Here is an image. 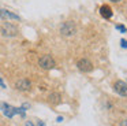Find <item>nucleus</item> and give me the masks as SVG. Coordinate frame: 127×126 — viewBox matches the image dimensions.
<instances>
[{
	"mask_svg": "<svg viewBox=\"0 0 127 126\" xmlns=\"http://www.w3.org/2000/svg\"><path fill=\"white\" fill-rule=\"evenodd\" d=\"M120 44H122V48H127V40H120Z\"/></svg>",
	"mask_w": 127,
	"mask_h": 126,
	"instance_id": "obj_11",
	"label": "nucleus"
},
{
	"mask_svg": "<svg viewBox=\"0 0 127 126\" xmlns=\"http://www.w3.org/2000/svg\"><path fill=\"white\" fill-rule=\"evenodd\" d=\"M0 85H1V86L4 88V84H3V81H1V79H0Z\"/></svg>",
	"mask_w": 127,
	"mask_h": 126,
	"instance_id": "obj_15",
	"label": "nucleus"
},
{
	"mask_svg": "<svg viewBox=\"0 0 127 126\" xmlns=\"http://www.w3.org/2000/svg\"><path fill=\"white\" fill-rule=\"evenodd\" d=\"M75 32H77V26H75V23H74V22H71V21L64 22V23L60 26V33L63 36H66V37L74 36Z\"/></svg>",
	"mask_w": 127,
	"mask_h": 126,
	"instance_id": "obj_2",
	"label": "nucleus"
},
{
	"mask_svg": "<svg viewBox=\"0 0 127 126\" xmlns=\"http://www.w3.org/2000/svg\"><path fill=\"white\" fill-rule=\"evenodd\" d=\"M77 66L81 71H83V73L92 71V68H93V64H92V62L89 59H79L77 63Z\"/></svg>",
	"mask_w": 127,
	"mask_h": 126,
	"instance_id": "obj_5",
	"label": "nucleus"
},
{
	"mask_svg": "<svg viewBox=\"0 0 127 126\" xmlns=\"http://www.w3.org/2000/svg\"><path fill=\"white\" fill-rule=\"evenodd\" d=\"M38 64L41 66L42 68H45V70H49V68L55 67V60H53V58L51 56V55H44V56L40 58Z\"/></svg>",
	"mask_w": 127,
	"mask_h": 126,
	"instance_id": "obj_3",
	"label": "nucleus"
},
{
	"mask_svg": "<svg viewBox=\"0 0 127 126\" xmlns=\"http://www.w3.org/2000/svg\"><path fill=\"white\" fill-rule=\"evenodd\" d=\"M120 126H127V118H126V119H123V121L120 122Z\"/></svg>",
	"mask_w": 127,
	"mask_h": 126,
	"instance_id": "obj_12",
	"label": "nucleus"
},
{
	"mask_svg": "<svg viewBox=\"0 0 127 126\" xmlns=\"http://www.w3.org/2000/svg\"><path fill=\"white\" fill-rule=\"evenodd\" d=\"M15 86H17V89H19V90H29L32 88V84H30V81L29 79H25V78H22V79H19V81L15 84Z\"/></svg>",
	"mask_w": 127,
	"mask_h": 126,
	"instance_id": "obj_6",
	"label": "nucleus"
},
{
	"mask_svg": "<svg viewBox=\"0 0 127 126\" xmlns=\"http://www.w3.org/2000/svg\"><path fill=\"white\" fill-rule=\"evenodd\" d=\"M1 34L6 36V37H14V36L18 34V27L15 25L10 23V22H4L1 29H0Z\"/></svg>",
	"mask_w": 127,
	"mask_h": 126,
	"instance_id": "obj_1",
	"label": "nucleus"
},
{
	"mask_svg": "<svg viewBox=\"0 0 127 126\" xmlns=\"http://www.w3.org/2000/svg\"><path fill=\"white\" fill-rule=\"evenodd\" d=\"M113 88H115V92L118 93V95L123 96V97H126L127 96V82L124 81H116L115 85H113Z\"/></svg>",
	"mask_w": 127,
	"mask_h": 126,
	"instance_id": "obj_4",
	"label": "nucleus"
},
{
	"mask_svg": "<svg viewBox=\"0 0 127 126\" xmlns=\"http://www.w3.org/2000/svg\"><path fill=\"white\" fill-rule=\"evenodd\" d=\"M111 1H113V3H119L120 0H111Z\"/></svg>",
	"mask_w": 127,
	"mask_h": 126,
	"instance_id": "obj_16",
	"label": "nucleus"
},
{
	"mask_svg": "<svg viewBox=\"0 0 127 126\" xmlns=\"http://www.w3.org/2000/svg\"><path fill=\"white\" fill-rule=\"evenodd\" d=\"M26 126H34V125L32 122H26Z\"/></svg>",
	"mask_w": 127,
	"mask_h": 126,
	"instance_id": "obj_14",
	"label": "nucleus"
},
{
	"mask_svg": "<svg viewBox=\"0 0 127 126\" xmlns=\"http://www.w3.org/2000/svg\"><path fill=\"white\" fill-rule=\"evenodd\" d=\"M116 29H118V30H120L122 33H126V32H127V29L123 26V25H116Z\"/></svg>",
	"mask_w": 127,
	"mask_h": 126,
	"instance_id": "obj_10",
	"label": "nucleus"
},
{
	"mask_svg": "<svg viewBox=\"0 0 127 126\" xmlns=\"http://www.w3.org/2000/svg\"><path fill=\"white\" fill-rule=\"evenodd\" d=\"M49 101H52V103H59V101H60V95H59V93H52V95H49Z\"/></svg>",
	"mask_w": 127,
	"mask_h": 126,
	"instance_id": "obj_9",
	"label": "nucleus"
},
{
	"mask_svg": "<svg viewBox=\"0 0 127 126\" xmlns=\"http://www.w3.org/2000/svg\"><path fill=\"white\" fill-rule=\"evenodd\" d=\"M38 126H45V125H44V122H42V121H38Z\"/></svg>",
	"mask_w": 127,
	"mask_h": 126,
	"instance_id": "obj_13",
	"label": "nucleus"
},
{
	"mask_svg": "<svg viewBox=\"0 0 127 126\" xmlns=\"http://www.w3.org/2000/svg\"><path fill=\"white\" fill-rule=\"evenodd\" d=\"M100 14H101L102 18L109 19L111 16H112V8H111L109 5L104 4V5H101V8H100Z\"/></svg>",
	"mask_w": 127,
	"mask_h": 126,
	"instance_id": "obj_8",
	"label": "nucleus"
},
{
	"mask_svg": "<svg viewBox=\"0 0 127 126\" xmlns=\"http://www.w3.org/2000/svg\"><path fill=\"white\" fill-rule=\"evenodd\" d=\"M0 16H1L3 19H14V21H19V16L18 15L12 14L11 11H8V10H4V8L0 10Z\"/></svg>",
	"mask_w": 127,
	"mask_h": 126,
	"instance_id": "obj_7",
	"label": "nucleus"
}]
</instances>
